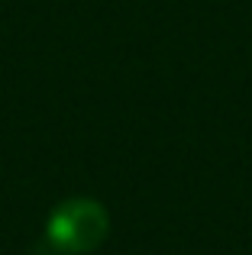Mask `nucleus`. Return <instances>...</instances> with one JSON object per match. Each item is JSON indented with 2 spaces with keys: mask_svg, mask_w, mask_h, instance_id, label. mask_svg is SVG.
<instances>
[{
  "mask_svg": "<svg viewBox=\"0 0 252 255\" xmlns=\"http://www.w3.org/2000/svg\"><path fill=\"white\" fill-rule=\"evenodd\" d=\"M110 217L104 204L91 197H68L49 213L45 223V239L65 255H84L94 252L107 239Z\"/></svg>",
  "mask_w": 252,
  "mask_h": 255,
  "instance_id": "f257e3e1",
  "label": "nucleus"
}]
</instances>
